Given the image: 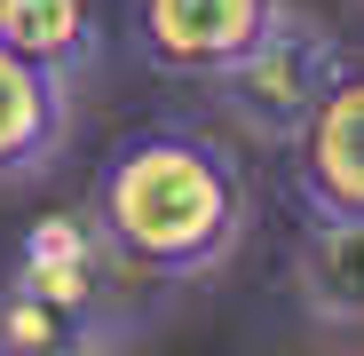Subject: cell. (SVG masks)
Returning <instances> with one entry per match:
<instances>
[{"mask_svg": "<svg viewBox=\"0 0 364 356\" xmlns=\"http://www.w3.org/2000/svg\"><path fill=\"white\" fill-rule=\"evenodd\" d=\"M119 261L143 277H206L246 237V174L191 127H143L95 166V206Z\"/></svg>", "mask_w": 364, "mask_h": 356, "instance_id": "obj_1", "label": "cell"}, {"mask_svg": "<svg viewBox=\"0 0 364 356\" xmlns=\"http://www.w3.org/2000/svg\"><path fill=\"white\" fill-rule=\"evenodd\" d=\"M119 269L95 214H40L0 277V356H103L119 333Z\"/></svg>", "mask_w": 364, "mask_h": 356, "instance_id": "obj_2", "label": "cell"}, {"mask_svg": "<svg viewBox=\"0 0 364 356\" xmlns=\"http://www.w3.org/2000/svg\"><path fill=\"white\" fill-rule=\"evenodd\" d=\"M341 80H348L341 40H333L317 16L285 9V16L262 32V48L246 55V64H230V72L214 80V103H222L246 135H262V143H301V127L325 111V95H333Z\"/></svg>", "mask_w": 364, "mask_h": 356, "instance_id": "obj_3", "label": "cell"}, {"mask_svg": "<svg viewBox=\"0 0 364 356\" xmlns=\"http://www.w3.org/2000/svg\"><path fill=\"white\" fill-rule=\"evenodd\" d=\"M285 16V0H135V48L166 80H222L246 64L262 32Z\"/></svg>", "mask_w": 364, "mask_h": 356, "instance_id": "obj_4", "label": "cell"}, {"mask_svg": "<svg viewBox=\"0 0 364 356\" xmlns=\"http://www.w3.org/2000/svg\"><path fill=\"white\" fill-rule=\"evenodd\" d=\"M293 183L309 214H364V72H348L293 143Z\"/></svg>", "mask_w": 364, "mask_h": 356, "instance_id": "obj_5", "label": "cell"}, {"mask_svg": "<svg viewBox=\"0 0 364 356\" xmlns=\"http://www.w3.org/2000/svg\"><path fill=\"white\" fill-rule=\"evenodd\" d=\"M72 135V80L0 48V183H32Z\"/></svg>", "mask_w": 364, "mask_h": 356, "instance_id": "obj_6", "label": "cell"}, {"mask_svg": "<svg viewBox=\"0 0 364 356\" xmlns=\"http://www.w3.org/2000/svg\"><path fill=\"white\" fill-rule=\"evenodd\" d=\"M293 293L317 325H364V214H317L293 246Z\"/></svg>", "mask_w": 364, "mask_h": 356, "instance_id": "obj_7", "label": "cell"}, {"mask_svg": "<svg viewBox=\"0 0 364 356\" xmlns=\"http://www.w3.org/2000/svg\"><path fill=\"white\" fill-rule=\"evenodd\" d=\"M0 48L55 80H87L103 64V0H0Z\"/></svg>", "mask_w": 364, "mask_h": 356, "instance_id": "obj_8", "label": "cell"}]
</instances>
